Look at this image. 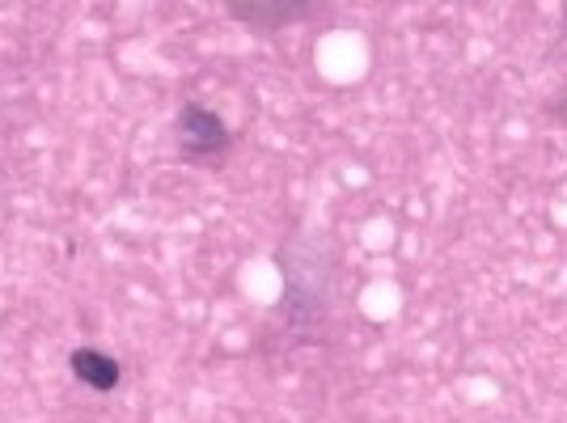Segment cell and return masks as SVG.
<instances>
[{
  "label": "cell",
  "mask_w": 567,
  "mask_h": 423,
  "mask_svg": "<svg viewBox=\"0 0 567 423\" xmlns=\"http://www.w3.org/2000/svg\"><path fill=\"white\" fill-rule=\"evenodd\" d=\"M178 148L187 162H208V157H220L229 148V127L225 118L213 115L208 106L199 102H187L178 111Z\"/></svg>",
  "instance_id": "cell-1"
},
{
  "label": "cell",
  "mask_w": 567,
  "mask_h": 423,
  "mask_svg": "<svg viewBox=\"0 0 567 423\" xmlns=\"http://www.w3.org/2000/svg\"><path fill=\"white\" fill-rule=\"evenodd\" d=\"M69 369L81 385H90L97 394H111L118 381H123V369H118L115 355L97 352V348H76V352L69 355Z\"/></svg>",
  "instance_id": "cell-2"
},
{
  "label": "cell",
  "mask_w": 567,
  "mask_h": 423,
  "mask_svg": "<svg viewBox=\"0 0 567 423\" xmlns=\"http://www.w3.org/2000/svg\"><path fill=\"white\" fill-rule=\"evenodd\" d=\"M292 13H301V9L297 4H234V18H246V22H262V18L288 22Z\"/></svg>",
  "instance_id": "cell-3"
}]
</instances>
